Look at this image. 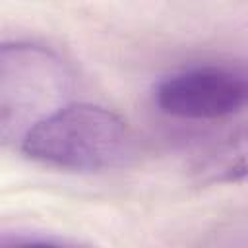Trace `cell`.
I'll list each match as a JSON object with an SVG mask.
<instances>
[{
	"label": "cell",
	"mask_w": 248,
	"mask_h": 248,
	"mask_svg": "<svg viewBox=\"0 0 248 248\" xmlns=\"http://www.w3.org/2000/svg\"><path fill=\"white\" fill-rule=\"evenodd\" d=\"M21 149L50 167L93 172L122 165L132 151V134L110 108L68 103L37 124Z\"/></svg>",
	"instance_id": "1"
},
{
	"label": "cell",
	"mask_w": 248,
	"mask_h": 248,
	"mask_svg": "<svg viewBox=\"0 0 248 248\" xmlns=\"http://www.w3.org/2000/svg\"><path fill=\"white\" fill-rule=\"evenodd\" d=\"M74 89L70 66L35 43H0V143L25 136L60 107Z\"/></svg>",
	"instance_id": "2"
},
{
	"label": "cell",
	"mask_w": 248,
	"mask_h": 248,
	"mask_svg": "<svg viewBox=\"0 0 248 248\" xmlns=\"http://www.w3.org/2000/svg\"><path fill=\"white\" fill-rule=\"evenodd\" d=\"M248 83L240 70L229 66H194L167 76L155 89L161 112L184 120H219L240 112Z\"/></svg>",
	"instance_id": "3"
},
{
	"label": "cell",
	"mask_w": 248,
	"mask_h": 248,
	"mask_svg": "<svg viewBox=\"0 0 248 248\" xmlns=\"http://www.w3.org/2000/svg\"><path fill=\"white\" fill-rule=\"evenodd\" d=\"M0 248H78V246L48 236L17 234V236H0Z\"/></svg>",
	"instance_id": "4"
}]
</instances>
